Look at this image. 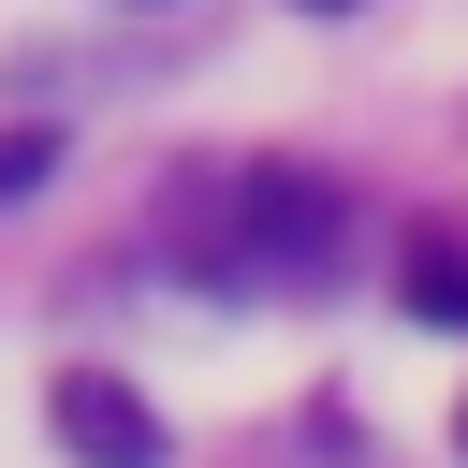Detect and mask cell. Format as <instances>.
<instances>
[{"mask_svg":"<svg viewBox=\"0 0 468 468\" xmlns=\"http://www.w3.org/2000/svg\"><path fill=\"white\" fill-rule=\"evenodd\" d=\"M424 322H468V249H410V278H395Z\"/></svg>","mask_w":468,"mask_h":468,"instance_id":"3957f363","label":"cell"},{"mask_svg":"<svg viewBox=\"0 0 468 468\" xmlns=\"http://www.w3.org/2000/svg\"><path fill=\"white\" fill-rule=\"evenodd\" d=\"M322 234H336V190H322V176H249V249H234V278H307Z\"/></svg>","mask_w":468,"mask_h":468,"instance_id":"7a4b0ae2","label":"cell"},{"mask_svg":"<svg viewBox=\"0 0 468 468\" xmlns=\"http://www.w3.org/2000/svg\"><path fill=\"white\" fill-rule=\"evenodd\" d=\"M44 176H58V132H44V117H29V132H0V205H29Z\"/></svg>","mask_w":468,"mask_h":468,"instance_id":"277c9868","label":"cell"},{"mask_svg":"<svg viewBox=\"0 0 468 468\" xmlns=\"http://www.w3.org/2000/svg\"><path fill=\"white\" fill-rule=\"evenodd\" d=\"M307 15H351V0H307Z\"/></svg>","mask_w":468,"mask_h":468,"instance_id":"5b68a950","label":"cell"},{"mask_svg":"<svg viewBox=\"0 0 468 468\" xmlns=\"http://www.w3.org/2000/svg\"><path fill=\"white\" fill-rule=\"evenodd\" d=\"M58 439H73V468H161V410L132 395V380H102V366H58Z\"/></svg>","mask_w":468,"mask_h":468,"instance_id":"6da1fadb","label":"cell"}]
</instances>
